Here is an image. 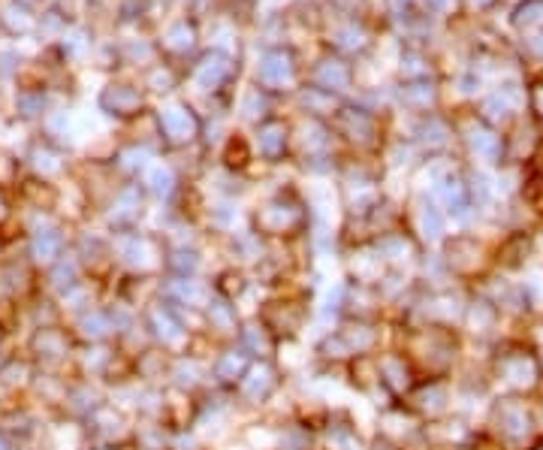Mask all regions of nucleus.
<instances>
[{
    "label": "nucleus",
    "instance_id": "obj_1",
    "mask_svg": "<svg viewBox=\"0 0 543 450\" xmlns=\"http://www.w3.org/2000/svg\"><path fill=\"white\" fill-rule=\"evenodd\" d=\"M314 299H317V287L314 284H290L281 290H269L257 299V306L251 309V315L278 339V342H293V339H305V333L311 330L314 321Z\"/></svg>",
    "mask_w": 543,
    "mask_h": 450
},
{
    "label": "nucleus",
    "instance_id": "obj_2",
    "mask_svg": "<svg viewBox=\"0 0 543 450\" xmlns=\"http://www.w3.org/2000/svg\"><path fill=\"white\" fill-rule=\"evenodd\" d=\"M287 390H290V378L275 360H251L248 372L230 393L242 417H257V414H266Z\"/></svg>",
    "mask_w": 543,
    "mask_h": 450
},
{
    "label": "nucleus",
    "instance_id": "obj_3",
    "mask_svg": "<svg viewBox=\"0 0 543 450\" xmlns=\"http://www.w3.org/2000/svg\"><path fill=\"white\" fill-rule=\"evenodd\" d=\"M22 354L34 363L37 372H58L70 375L73 369V354H76V339L64 324H49V327H34L19 339Z\"/></svg>",
    "mask_w": 543,
    "mask_h": 450
},
{
    "label": "nucleus",
    "instance_id": "obj_4",
    "mask_svg": "<svg viewBox=\"0 0 543 450\" xmlns=\"http://www.w3.org/2000/svg\"><path fill=\"white\" fill-rule=\"evenodd\" d=\"M133 417L127 411H121L118 405H112L109 399L103 405H97L85 420H82V435H85V447L91 444H109V447H130L133 441Z\"/></svg>",
    "mask_w": 543,
    "mask_h": 450
},
{
    "label": "nucleus",
    "instance_id": "obj_5",
    "mask_svg": "<svg viewBox=\"0 0 543 450\" xmlns=\"http://www.w3.org/2000/svg\"><path fill=\"white\" fill-rule=\"evenodd\" d=\"M369 438L362 435L356 414L347 405H329L317 423V450H366Z\"/></svg>",
    "mask_w": 543,
    "mask_h": 450
},
{
    "label": "nucleus",
    "instance_id": "obj_6",
    "mask_svg": "<svg viewBox=\"0 0 543 450\" xmlns=\"http://www.w3.org/2000/svg\"><path fill=\"white\" fill-rule=\"evenodd\" d=\"M40 290V272L22 254H0V299L25 306Z\"/></svg>",
    "mask_w": 543,
    "mask_h": 450
},
{
    "label": "nucleus",
    "instance_id": "obj_7",
    "mask_svg": "<svg viewBox=\"0 0 543 450\" xmlns=\"http://www.w3.org/2000/svg\"><path fill=\"white\" fill-rule=\"evenodd\" d=\"M375 363H378L381 387H384V393H387L393 402L408 399V393L420 384L414 363H411L408 354L399 351V348H381V351L375 354Z\"/></svg>",
    "mask_w": 543,
    "mask_h": 450
},
{
    "label": "nucleus",
    "instance_id": "obj_8",
    "mask_svg": "<svg viewBox=\"0 0 543 450\" xmlns=\"http://www.w3.org/2000/svg\"><path fill=\"white\" fill-rule=\"evenodd\" d=\"M242 306L230 303V299H221V296H212L209 306L203 309L200 315V333L206 339H212L218 348L221 345H233L236 336H239V327H242Z\"/></svg>",
    "mask_w": 543,
    "mask_h": 450
},
{
    "label": "nucleus",
    "instance_id": "obj_9",
    "mask_svg": "<svg viewBox=\"0 0 543 450\" xmlns=\"http://www.w3.org/2000/svg\"><path fill=\"white\" fill-rule=\"evenodd\" d=\"M67 327H70L76 345H109L118 336L115 315H112L106 299L97 306H91V309H85V312H79L76 318H70Z\"/></svg>",
    "mask_w": 543,
    "mask_h": 450
},
{
    "label": "nucleus",
    "instance_id": "obj_10",
    "mask_svg": "<svg viewBox=\"0 0 543 450\" xmlns=\"http://www.w3.org/2000/svg\"><path fill=\"white\" fill-rule=\"evenodd\" d=\"M70 251V236L58 227H34L25 233V251L22 257L37 269L46 272L58 257H64Z\"/></svg>",
    "mask_w": 543,
    "mask_h": 450
},
{
    "label": "nucleus",
    "instance_id": "obj_11",
    "mask_svg": "<svg viewBox=\"0 0 543 450\" xmlns=\"http://www.w3.org/2000/svg\"><path fill=\"white\" fill-rule=\"evenodd\" d=\"M103 402H106V387H103L100 381H91V378L70 375L58 417L82 423V420H85V417H88V414H91L97 405H103Z\"/></svg>",
    "mask_w": 543,
    "mask_h": 450
},
{
    "label": "nucleus",
    "instance_id": "obj_12",
    "mask_svg": "<svg viewBox=\"0 0 543 450\" xmlns=\"http://www.w3.org/2000/svg\"><path fill=\"white\" fill-rule=\"evenodd\" d=\"M34 375H37L34 363L22 354V348H16L4 363H0V405L28 399Z\"/></svg>",
    "mask_w": 543,
    "mask_h": 450
},
{
    "label": "nucleus",
    "instance_id": "obj_13",
    "mask_svg": "<svg viewBox=\"0 0 543 450\" xmlns=\"http://www.w3.org/2000/svg\"><path fill=\"white\" fill-rule=\"evenodd\" d=\"M166 387L185 390V393H203L206 387H212V378H209V360H206V357H197V354H191V351L175 354V357L169 360V378H166Z\"/></svg>",
    "mask_w": 543,
    "mask_h": 450
},
{
    "label": "nucleus",
    "instance_id": "obj_14",
    "mask_svg": "<svg viewBox=\"0 0 543 450\" xmlns=\"http://www.w3.org/2000/svg\"><path fill=\"white\" fill-rule=\"evenodd\" d=\"M251 366V357L233 342V345H221L215 351V357L209 360V378H212V387L218 390H233L242 375L248 372Z\"/></svg>",
    "mask_w": 543,
    "mask_h": 450
},
{
    "label": "nucleus",
    "instance_id": "obj_15",
    "mask_svg": "<svg viewBox=\"0 0 543 450\" xmlns=\"http://www.w3.org/2000/svg\"><path fill=\"white\" fill-rule=\"evenodd\" d=\"M209 281H212L215 296L230 299V303H236V306H242V299H245L251 290H257L254 275H251L245 266H236V263H227V266L215 269V272L209 275Z\"/></svg>",
    "mask_w": 543,
    "mask_h": 450
},
{
    "label": "nucleus",
    "instance_id": "obj_16",
    "mask_svg": "<svg viewBox=\"0 0 543 450\" xmlns=\"http://www.w3.org/2000/svg\"><path fill=\"white\" fill-rule=\"evenodd\" d=\"M236 345H239L251 360H272L275 351H278V339H275L254 315H245V318H242Z\"/></svg>",
    "mask_w": 543,
    "mask_h": 450
},
{
    "label": "nucleus",
    "instance_id": "obj_17",
    "mask_svg": "<svg viewBox=\"0 0 543 450\" xmlns=\"http://www.w3.org/2000/svg\"><path fill=\"white\" fill-rule=\"evenodd\" d=\"M169 360L172 354L148 345L145 351H139L136 357H130L133 363V378L145 387H166V378H169Z\"/></svg>",
    "mask_w": 543,
    "mask_h": 450
},
{
    "label": "nucleus",
    "instance_id": "obj_18",
    "mask_svg": "<svg viewBox=\"0 0 543 450\" xmlns=\"http://www.w3.org/2000/svg\"><path fill=\"white\" fill-rule=\"evenodd\" d=\"M366 450H405V447H399V444H393V441H387V438H381V435H372L369 444H366Z\"/></svg>",
    "mask_w": 543,
    "mask_h": 450
},
{
    "label": "nucleus",
    "instance_id": "obj_19",
    "mask_svg": "<svg viewBox=\"0 0 543 450\" xmlns=\"http://www.w3.org/2000/svg\"><path fill=\"white\" fill-rule=\"evenodd\" d=\"M0 450H22V447H19V444H16V441H13L4 429H0Z\"/></svg>",
    "mask_w": 543,
    "mask_h": 450
},
{
    "label": "nucleus",
    "instance_id": "obj_20",
    "mask_svg": "<svg viewBox=\"0 0 543 450\" xmlns=\"http://www.w3.org/2000/svg\"><path fill=\"white\" fill-rule=\"evenodd\" d=\"M85 450H130V447H109V444H91Z\"/></svg>",
    "mask_w": 543,
    "mask_h": 450
}]
</instances>
